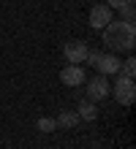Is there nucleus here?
Segmentation results:
<instances>
[{
    "label": "nucleus",
    "instance_id": "obj_1",
    "mask_svg": "<svg viewBox=\"0 0 136 149\" xmlns=\"http://www.w3.org/2000/svg\"><path fill=\"white\" fill-rule=\"evenodd\" d=\"M101 33H104V46L109 52H128L131 54L136 46V24L133 22L112 19Z\"/></svg>",
    "mask_w": 136,
    "mask_h": 149
},
{
    "label": "nucleus",
    "instance_id": "obj_2",
    "mask_svg": "<svg viewBox=\"0 0 136 149\" xmlns=\"http://www.w3.org/2000/svg\"><path fill=\"white\" fill-rule=\"evenodd\" d=\"M112 95H114V100L120 103V106H133V100H136V84H133V79L117 73L114 84H112Z\"/></svg>",
    "mask_w": 136,
    "mask_h": 149
},
{
    "label": "nucleus",
    "instance_id": "obj_3",
    "mask_svg": "<svg viewBox=\"0 0 136 149\" xmlns=\"http://www.w3.org/2000/svg\"><path fill=\"white\" fill-rule=\"evenodd\" d=\"M109 95H112V84H109V79H106V76L98 73L95 79H90V81H87V100L98 103V100L109 98Z\"/></svg>",
    "mask_w": 136,
    "mask_h": 149
},
{
    "label": "nucleus",
    "instance_id": "obj_4",
    "mask_svg": "<svg viewBox=\"0 0 136 149\" xmlns=\"http://www.w3.org/2000/svg\"><path fill=\"white\" fill-rule=\"evenodd\" d=\"M93 68H95L101 76H117V73H120V57H117L114 52H109V54H104V52H101Z\"/></svg>",
    "mask_w": 136,
    "mask_h": 149
},
{
    "label": "nucleus",
    "instance_id": "obj_5",
    "mask_svg": "<svg viewBox=\"0 0 136 149\" xmlns=\"http://www.w3.org/2000/svg\"><path fill=\"white\" fill-rule=\"evenodd\" d=\"M87 52H90V46L85 41H68L66 46H63V54H66V60L71 65H82L85 57H87Z\"/></svg>",
    "mask_w": 136,
    "mask_h": 149
},
{
    "label": "nucleus",
    "instance_id": "obj_6",
    "mask_svg": "<svg viewBox=\"0 0 136 149\" xmlns=\"http://www.w3.org/2000/svg\"><path fill=\"white\" fill-rule=\"evenodd\" d=\"M60 81L66 84V87H82V84L87 81V73H85V68H82V65H71L68 63L60 71Z\"/></svg>",
    "mask_w": 136,
    "mask_h": 149
},
{
    "label": "nucleus",
    "instance_id": "obj_7",
    "mask_svg": "<svg viewBox=\"0 0 136 149\" xmlns=\"http://www.w3.org/2000/svg\"><path fill=\"white\" fill-rule=\"evenodd\" d=\"M112 19H114V14H112V8H109L106 3L90 8V27H93V30H104Z\"/></svg>",
    "mask_w": 136,
    "mask_h": 149
},
{
    "label": "nucleus",
    "instance_id": "obj_8",
    "mask_svg": "<svg viewBox=\"0 0 136 149\" xmlns=\"http://www.w3.org/2000/svg\"><path fill=\"white\" fill-rule=\"evenodd\" d=\"M76 114H79V119L93 122V119L98 117V103H93V100H82L79 106H76Z\"/></svg>",
    "mask_w": 136,
    "mask_h": 149
},
{
    "label": "nucleus",
    "instance_id": "obj_9",
    "mask_svg": "<svg viewBox=\"0 0 136 149\" xmlns=\"http://www.w3.org/2000/svg\"><path fill=\"white\" fill-rule=\"evenodd\" d=\"M54 122H57V127H74L76 122H79V114L76 111H63Z\"/></svg>",
    "mask_w": 136,
    "mask_h": 149
},
{
    "label": "nucleus",
    "instance_id": "obj_10",
    "mask_svg": "<svg viewBox=\"0 0 136 149\" xmlns=\"http://www.w3.org/2000/svg\"><path fill=\"white\" fill-rule=\"evenodd\" d=\"M120 19L123 22H136V0H128V3L120 8Z\"/></svg>",
    "mask_w": 136,
    "mask_h": 149
},
{
    "label": "nucleus",
    "instance_id": "obj_11",
    "mask_svg": "<svg viewBox=\"0 0 136 149\" xmlns=\"http://www.w3.org/2000/svg\"><path fill=\"white\" fill-rule=\"evenodd\" d=\"M35 127H38L41 133H54V130H57V122H54L52 117H41V119H38V125H35Z\"/></svg>",
    "mask_w": 136,
    "mask_h": 149
},
{
    "label": "nucleus",
    "instance_id": "obj_12",
    "mask_svg": "<svg viewBox=\"0 0 136 149\" xmlns=\"http://www.w3.org/2000/svg\"><path fill=\"white\" fill-rule=\"evenodd\" d=\"M120 73H123V76H128V79L136 76V60H133V57H128L125 63H120Z\"/></svg>",
    "mask_w": 136,
    "mask_h": 149
},
{
    "label": "nucleus",
    "instance_id": "obj_13",
    "mask_svg": "<svg viewBox=\"0 0 136 149\" xmlns=\"http://www.w3.org/2000/svg\"><path fill=\"white\" fill-rule=\"evenodd\" d=\"M125 3H128V0H109V3H106V6H109V8H112V11H114V8H117V11H120V8H123Z\"/></svg>",
    "mask_w": 136,
    "mask_h": 149
}]
</instances>
